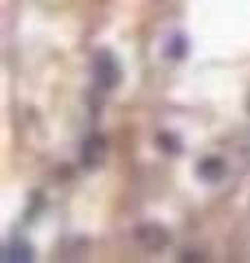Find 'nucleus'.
I'll use <instances>...</instances> for the list:
<instances>
[{
    "mask_svg": "<svg viewBox=\"0 0 250 263\" xmlns=\"http://www.w3.org/2000/svg\"><path fill=\"white\" fill-rule=\"evenodd\" d=\"M103 158V143L101 138H90V141L86 143V147H83V162L88 164V167H95V164H99Z\"/></svg>",
    "mask_w": 250,
    "mask_h": 263,
    "instance_id": "nucleus-4",
    "label": "nucleus"
},
{
    "mask_svg": "<svg viewBox=\"0 0 250 263\" xmlns=\"http://www.w3.org/2000/svg\"><path fill=\"white\" fill-rule=\"evenodd\" d=\"M95 77H97V84L105 90H110L119 84V77H121L119 64H116V60L108 51H99L95 57Z\"/></svg>",
    "mask_w": 250,
    "mask_h": 263,
    "instance_id": "nucleus-1",
    "label": "nucleus"
},
{
    "mask_svg": "<svg viewBox=\"0 0 250 263\" xmlns=\"http://www.w3.org/2000/svg\"><path fill=\"white\" fill-rule=\"evenodd\" d=\"M3 259L5 261H31L33 259V250L24 241H11L5 248Z\"/></svg>",
    "mask_w": 250,
    "mask_h": 263,
    "instance_id": "nucleus-3",
    "label": "nucleus"
},
{
    "mask_svg": "<svg viewBox=\"0 0 250 263\" xmlns=\"http://www.w3.org/2000/svg\"><path fill=\"white\" fill-rule=\"evenodd\" d=\"M136 235H138V241L143 246H147V248H152V250L163 248V246L167 243V233L156 224H147L143 228H138Z\"/></svg>",
    "mask_w": 250,
    "mask_h": 263,
    "instance_id": "nucleus-2",
    "label": "nucleus"
}]
</instances>
